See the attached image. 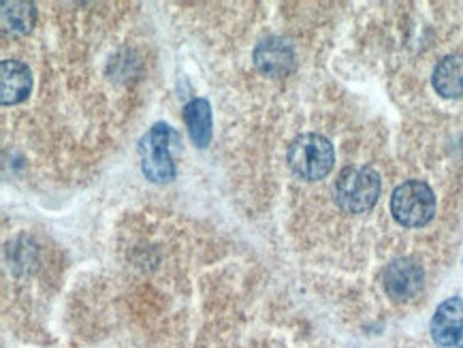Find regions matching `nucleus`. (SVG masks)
<instances>
[{
	"mask_svg": "<svg viewBox=\"0 0 463 348\" xmlns=\"http://www.w3.org/2000/svg\"><path fill=\"white\" fill-rule=\"evenodd\" d=\"M180 141L175 128L169 124L158 122L139 141L141 171L154 184H167L175 180V163L171 156V147Z\"/></svg>",
	"mask_w": 463,
	"mask_h": 348,
	"instance_id": "obj_1",
	"label": "nucleus"
},
{
	"mask_svg": "<svg viewBox=\"0 0 463 348\" xmlns=\"http://www.w3.org/2000/svg\"><path fill=\"white\" fill-rule=\"evenodd\" d=\"M288 167L301 180L317 182L329 175L334 169L335 152L331 141L318 133H306L293 139L288 146Z\"/></svg>",
	"mask_w": 463,
	"mask_h": 348,
	"instance_id": "obj_2",
	"label": "nucleus"
},
{
	"mask_svg": "<svg viewBox=\"0 0 463 348\" xmlns=\"http://www.w3.org/2000/svg\"><path fill=\"white\" fill-rule=\"evenodd\" d=\"M380 175L372 167H346L335 180V202L348 214H364L380 197Z\"/></svg>",
	"mask_w": 463,
	"mask_h": 348,
	"instance_id": "obj_3",
	"label": "nucleus"
},
{
	"mask_svg": "<svg viewBox=\"0 0 463 348\" xmlns=\"http://www.w3.org/2000/svg\"><path fill=\"white\" fill-rule=\"evenodd\" d=\"M391 214L402 227H423L436 214V194L420 180L403 182L391 194Z\"/></svg>",
	"mask_w": 463,
	"mask_h": 348,
	"instance_id": "obj_4",
	"label": "nucleus"
},
{
	"mask_svg": "<svg viewBox=\"0 0 463 348\" xmlns=\"http://www.w3.org/2000/svg\"><path fill=\"white\" fill-rule=\"evenodd\" d=\"M425 274L423 268L414 259L400 257L384 269V291L395 302L412 299L423 288Z\"/></svg>",
	"mask_w": 463,
	"mask_h": 348,
	"instance_id": "obj_5",
	"label": "nucleus"
},
{
	"mask_svg": "<svg viewBox=\"0 0 463 348\" xmlns=\"http://www.w3.org/2000/svg\"><path fill=\"white\" fill-rule=\"evenodd\" d=\"M252 61L254 67L267 78H284L295 67V50L288 41L269 37L254 47Z\"/></svg>",
	"mask_w": 463,
	"mask_h": 348,
	"instance_id": "obj_6",
	"label": "nucleus"
},
{
	"mask_svg": "<svg viewBox=\"0 0 463 348\" xmlns=\"http://www.w3.org/2000/svg\"><path fill=\"white\" fill-rule=\"evenodd\" d=\"M431 338L438 346H455L463 338V299L450 297L431 318Z\"/></svg>",
	"mask_w": 463,
	"mask_h": 348,
	"instance_id": "obj_7",
	"label": "nucleus"
},
{
	"mask_svg": "<svg viewBox=\"0 0 463 348\" xmlns=\"http://www.w3.org/2000/svg\"><path fill=\"white\" fill-rule=\"evenodd\" d=\"M33 88L31 69L20 61L0 62V101L3 105H17L26 101Z\"/></svg>",
	"mask_w": 463,
	"mask_h": 348,
	"instance_id": "obj_8",
	"label": "nucleus"
},
{
	"mask_svg": "<svg viewBox=\"0 0 463 348\" xmlns=\"http://www.w3.org/2000/svg\"><path fill=\"white\" fill-rule=\"evenodd\" d=\"M433 90L444 99L463 97V56H447L436 64L431 75Z\"/></svg>",
	"mask_w": 463,
	"mask_h": 348,
	"instance_id": "obj_9",
	"label": "nucleus"
},
{
	"mask_svg": "<svg viewBox=\"0 0 463 348\" xmlns=\"http://www.w3.org/2000/svg\"><path fill=\"white\" fill-rule=\"evenodd\" d=\"M184 122L188 135L197 147H207L212 141V108L205 99H193L184 105Z\"/></svg>",
	"mask_w": 463,
	"mask_h": 348,
	"instance_id": "obj_10",
	"label": "nucleus"
},
{
	"mask_svg": "<svg viewBox=\"0 0 463 348\" xmlns=\"http://www.w3.org/2000/svg\"><path fill=\"white\" fill-rule=\"evenodd\" d=\"M34 11L33 3H20V0H7V3L0 5V24H3V31L11 34H24L34 26Z\"/></svg>",
	"mask_w": 463,
	"mask_h": 348,
	"instance_id": "obj_11",
	"label": "nucleus"
},
{
	"mask_svg": "<svg viewBox=\"0 0 463 348\" xmlns=\"http://www.w3.org/2000/svg\"><path fill=\"white\" fill-rule=\"evenodd\" d=\"M457 348H463V338L459 340V344H457Z\"/></svg>",
	"mask_w": 463,
	"mask_h": 348,
	"instance_id": "obj_12",
	"label": "nucleus"
}]
</instances>
